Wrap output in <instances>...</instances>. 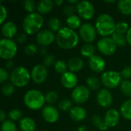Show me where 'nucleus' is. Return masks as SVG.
<instances>
[{"label":"nucleus","instance_id":"obj_35","mask_svg":"<svg viewBox=\"0 0 131 131\" xmlns=\"http://www.w3.org/2000/svg\"><path fill=\"white\" fill-rule=\"evenodd\" d=\"M15 86L12 83H5L2 87V93L5 97H10L14 94Z\"/></svg>","mask_w":131,"mask_h":131},{"label":"nucleus","instance_id":"obj_38","mask_svg":"<svg viewBox=\"0 0 131 131\" xmlns=\"http://www.w3.org/2000/svg\"><path fill=\"white\" fill-rule=\"evenodd\" d=\"M58 98V95L56 91H48L47 94H45V101L46 103L49 104H54Z\"/></svg>","mask_w":131,"mask_h":131},{"label":"nucleus","instance_id":"obj_43","mask_svg":"<svg viewBox=\"0 0 131 131\" xmlns=\"http://www.w3.org/2000/svg\"><path fill=\"white\" fill-rule=\"evenodd\" d=\"M54 60H55V58L53 54H47L45 58H44V60H43V65L45 67V68H48V67H50L51 66L54 62ZM55 63V62H54Z\"/></svg>","mask_w":131,"mask_h":131},{"label":"nucleus","instance_id":"obj_45","mask_svg":"<svg viewBox=\"0 0 131 131\" xmlns=\"http://www.w3.org/2000/svg\"><path fill=\"white\" fill-rule=\"evenodd\" d=\"M7 15H8V12L6 8L4 5H0V24L1 25H3L5 23Z\"/></svg>","mask_w":131,"mask_h":131},{"label":"nucleus","instance_id":"obj_37","mask_svg":"<svg viewBox=\"0 0 131 131\" xmlns=\"http://www.w3.org/2000/svg\"><path fill=\"white\" fill-rule=\"evenodd\" d=\"M129 25L126 21H120L118 23H117L116 25V31L115 32L122 34V35H125L127 33L128 30H129Z\"/></svg>","mask_w":131,"mask_h":131},{"label":"nucleus","instance_id":"obj_31","mask_svg":"<svg viewBox=\"0 0 131 131\" xmlns=\"http://www.w3.org/2000/svg\"><path fill=\"white\" fill-rule=\"evenodd\" d=\"M68 64L67 63L63 61V60H58L54 64V71L58 73V74H61V75L63 74H64L65 72H67V69H68Z\"/></svg>","mask_w":131,"mask_h":131},{"label":"nucleus","instance_id":"obj_32","mask_svg":"<svg viewBox=\"0 0 131 131\" xmlns=\"http://www.w3.org/2000/svg\"><path fill=\"white\" fill-rule=\"evenodd\" d=\"M112 39L114 40V41L115 42V44L117 45V46H124L126 45L127 42V38H126V35L117 33V32H114L112 35Z\"/></svg>","mask_w":131,"mask_h":131},{"label":"nucleus","instance_id":"obj_46","mask_svg":"<svg viewBox=\"0 0 131 131\" xmlns=\"http://www.w3.org/2000/svg\"><path fill=\"white\" fill-rule=\"evenodd\" d=\"M8 78H10L8 72L6 71V69L2 68L0 69V83L4 84L5 82H6Z\"/></svg>","mask_w":131,"mask_h":131},{"label":"nucleus","instance_id":"obj_53","mask_svg":"<svg viewBox=\"0 0 131 131\" xmlns=\"http://www.w3.org/2000/svg\"><path fill=\"white\" fill-rule=\"evenodd\" d=\"M54 4L57 5L58 6H60V5H61L63 4V1L62 0H56L54 2Z\"/></svg>","mask_w":131,"mask_h":131},{"label":"nucleus","instance_id":"obj_51","mask_svg":"<svg viewBox=\"0 0 131 131\" xmlns=\"http://www.w3.org/2000/svg\"><path fill=\"white\" fill-rule=\"evenodd\" d=\"M5 67L6 68H11L13 67V62L12 61H8L5 64Z\"/></svg>","mask_w":131,"mask_h":131},{"label":"nucleus","instance_id":"obj_42","mask_svg":"<svg viewBox=\"0 0 131 131\" xmlns=\"http://www.w3.org/2000/svg\"><path fill=\"white\" fill-rule=\"evenodd\" d=\"M75 12H77V9H76V6L73 5H67L64 6V9H63V12L64 15H68V17L69 16H71V15H74Z\"/></svg>","mask_w":131,"mask_h":131},{"label":"nucleus","instance_id":"obj_8","mask_svg":"<svg viewBox=\"0 0 131 131\" xmlns=\"http://www.w3.org/2000/svg\"><path fill=\"white\" fill-rule=\"evenodd\" d=\"M97 47L98 51L104 55L111 56L117 50V45L111 37H104L101 38L97 44Z\"/></svg>","mask_w":131,"mask_h":131},{"label":"nucleus","instance_id":"obj_25","mask_svg":"<svg viewBox=\"0 0 131 131\" xmlns=\"http://www.w3.org/2000/svg\"><path fill=\"white\" fill-rule=\"evenodd\" d=\"M66 23L68 25V27L69 28H71L73 30L80 28L81 25V20L79 16L74 15L71 16H69L66 18Z\"/></svg>","mask_w":131,"mask_h":131},{"label":"nucleus","instance_id":"obj_52","mask_svg":"<svg viewBox=\"0 0 131 131\" xmlns=\"http://www.w3.org/2000/svg\"><path fill=\"white\" fill-rule=\"evenodd\" d=\"M77 131H87V127L85 126H80L78 127Z\"/></svg>","mask_w":131,"mask_h":131},{"label":"nucleus","instance_id":"obj_2","mask_svg":"<svg viewBox=\"0 0 131 131\" xmlns=\"http://www.w3.org/2000/svg\"><path fill=\"white\" fill-rule=\"evenodd\" d=\"M116 25L114 18L110 15L101 14L96 19L95 28L97 32L103 38L109 37L115 32Z\"/></svg>","mask_w":131,"mask_h":131},{"label":"nucleus","instance_id":"obj_49","mask_svg":"<svg viewBox=\"0 0 131 131\" xmlns=\"http://www.w3.org/2000/svg\"><path fill=\"white\" fill-rule=\"evenodd\" d=\"M0 121L2 123L5 122L6 121V114L5 113L4 111H1V112H0Z\"/></svg>","mask_w":131,"mask_h":131},{"label":"nucleus","instance_id":"obj_34","mask_svg":"<svg viewBox=\"0 0 131 131\" xmlns=\"http://www.w3.org/2000/svg\"><path fill=\"white\" fill-rule=\"evenodd\" d=\"M72 107V102L70 99L64 98L58 103V108L60 109V111L63 112H66L68 111H70Z\"/></svg>","mask_w":131,"mask_h":131},{"label":"nucleus","instance_id":"obj_14","mask_svg":"<svg viewBox=\"0 0 131 131\" xmlns=\"http://www.w3.org/2000/svg\"><path fill=\"white\" fill-rule=\"evenodd\" d=\"M41 115L43 119L49 124H54L59 119V111L55 107L51 105L44 107L41 111Z\"/></svg>","mask_w":131,"mask_h":131},{"label":"nucleus","instance_id":"obj_47","mask_svg":"<svg viewBox=\"0 0 131 131\" xmlns=\"http://www.w3.org/2000/svg\"><path fill=\"white\" fill-rule=\"evenodd\" d=\"M27 40V35L25 33H20L16 37V41L18 44H24Z\"/></svg>","mask_w":131,"mask_h":131},{"label":"nucleus","instance_id":"obj_27","mask_svg":"<svg viewBox=\"0 0 131 131\" xmlns=\"http://www.w3.org/2000/svg\"><path fill=\"white\" fill-rule=\"evenodd\" d=\"M48 26L49 30L53 32H58L61 28V21L57 17H52L48 21Z\"/></svg>","mask_w":131,"mask_h":131},{"label":"nucleus","instance_id":"obj_4","mask_svg":"<svg viewBox=\"0 0 131 131\" xmlns=\"http://www.w3.org/2000/svg\"><path fill=\"white\" fill-rule=\"evenodd\" d=\"M45 102V95H44L41 91L36 89L29 90L24 95V103L25 106L33 111L42 108Z\"/></svg>","mask_w":131,"mask_h":131},{"label":"nucleus","instance_id":"obj_23","mask_svg":"<svg viewBox=\"0 0 131 131\" xmlns=\"http://www.w3.org/2000/svg\"><path fill=\"white\" fill-rule=\"evenodd\" d=\"M68 67L71 72H78L84 67V61L81 58L78 57L71 58L68 62Z\"/></svg>","mask_w":131,"mask_h":131},{"label":"nucleus","instance_id":"obj_13","mask_svg":"<svg viewBox=\"0 0 131 131\" xmlns=\"http://www.w3.org/2000/svg\"><path fill=\"white\" fill-rule=\"evenodd\" d=\"M56 39V36L54 32L49 29H43L41 30L36 35L37 43L42 47H46L51 45L54 40Z\"/></svg>","mask_w":131,"mask_h":131},{"label":"nucleus","instance_id":"obj_36","mask_svg":"<svg viewBox=\"0 0 131 131\" xmlns=\"http://www.w3.org/2000/svg\"><path fill=\"white\" fill-rule=\"evenodd\" d=\"M1 131H18V128L13 121L11 120H6L2 124Z\"/></svg>","mask_w":131,"mask_h":131},{"label":"nucleus","instance_id":"obj_17","mask_svg":"<svg viewBox=\"0 0 131 131\" xmlns=\"http://www.w3.org/2000/svg\"><path fill=\"white\" fill-rule=\"evenodd\" d=\"M88 65L93 71L101 73L104 71L106 64L103 58L98 55H94L89 58Z\"/></svg>","mask_w":131,"mask_h":131},{"label":"nucleus","instance_id":"obj_20","mask_svg":"<svg viewBox=\"0 0 131 131\" xmlns=\"http://www.w3.org/2000/svg\"><path fill=\"white\" fill-rule=\"evenodd\" d=\"M69 115L71 120L77 122H80L86 118L87 112L84 107L81 106H74L69 111Z\"/></svg>","mask_w":131,"mask_h":131},{"label":"nucleus","instance_id":"obj_41","mask_svg":"<svg viewBox=\"0 0 131 131\" xmlns=\"http://www.w3.org/2000/svg\"><path fill=\"white\" fill-rule=\"evenodd\" d=\"M8 117L12 121H16L21 119L22 113L19 109H13L9 111Z\"/></svg>","mask_w":131,"mask_h":131},{"label":"nucleus","instance_id":"obj_40","mask_svg":"<svg viewBox=\"0 0 131 131\" xmlns=\"http://www.w3.org/2000/svg\"><path fill=\"white\" fill-rule=\"evenodd\" d=\"M37 51H38V47L34 43L28 44L24 48V53L28 56H31V55L35 54L37 53Z\"/></svg>","mask_w":131,"mask_h":131},{"label":"nucleus","instance_id":"obj_6","mask_svg":"<svg viewBox=\"0 0 131 131\" xmlns=\"http://www.w3.org/2000/svg\"><path fill=\"white\" fill-rule=\"evenodd\" d=\"M17 44L12 39L2 38L0 41V57L2 59L10 61L17 54Z\"/></svg>","mask_w":131,"mask_h":131},{"label":"nucleus","instance_id":"obj_30","mask_svg":"<svg viewBox=\"0 0 131 131\" xmlns=\"http://www.w3.org/2000/svg\"><path fill=\"white\" fill-rule=\"evenodd\" d=\"M86 83L88 87L94 91H97L101 88V81L97 77L95 76H90L87 78Z\"/></svg>","mask_w":131,"mask_h":131},{"label":"nucleus","instance_id":"obj_56","mask_svg":"<svg viewBox=\"0 0 131 131\" xmlns=\"http://www.w3.org/2000/svg\"><path fill=\"white\" fill-rule=\"evenodd\" d=\"M38 131H42V130H38Z\"/></svg>","mask_w":131,"mask_h":131},{"label":"nucleus","instance_id":"obj_10","mask_svg":"<svg viewBox=\"0 0 131 131\" xmlns=\"http://www.w3.org/2000/svg\"><path fill=\"white\" fill-rule=\"evenodd\" d=\"M79 36L85 43L93 42L97 37V30L95 26H93L91 23H84L79 28Z\"/></svg>","mask_w":131,"mask_h":131},{"label":"nucleus","instance_id":"obj_39","mask_svg":"<svg viewBox=\"0 0 131 131\" xmlns=\"http://www.w3.org/2000/svg\"><path fill=\"white\" fill-rule=\"evenodd\" d=\"M23 7L25 10L28 12V14L35 12V10L36 9V5L35 2L32 0H25L23 2Z\"/></svg>","mask_w":131,"mask_h":131},{"label":"nucleus","instance_id":"obj_5","mask_svg":"<svg viewBox=\"0 0 131 131\" xmlns=\"http://www.w3.org/2000/svg\"><path fill=\"white\" fill-rule=\"evenodd\" d=\"M31 78V77L30 72L23 66L15 68L10 74L11 83L15 87L18 88H24L28 85Z\"/></svg>","mask_w":131,"mask_h":131},{"label":"nucleus","instance_id":"obj_7","mask_svg":"<svg viewBox=\"0 0 131 131\" xmlns=\"http://www.w3.org/2000/svg\"><path fill=\"white\" fill-rule=\"evenodd\" d=\"M101 81L105 88L108 89H114L121 85L122 82V77L121 73L117 71H104L101 74Z\"/></svg>","mask_w":131,"mask_h":131},{"label":"nucleus","instance_id":"obj_44","mask_svg":"<svg viewBox=\"0 0 131 131\" xmlns=\"http://www.w3.org/2000/svg\"><path fill=\"white\" fill-rule=\"evenodd\" d=\"M122 78L124 80H129L131 78V67L130 66H126L121 72Z\"/></svg>","mask_w":131,"mask_h":131},{"label":"nucleus","instance_id":"obj_16","mask_svg":"<svg viewBox=\"0 0 131 131\" xmlns=\"http://www.w3.org/2000/svg\"><path fill=\"white\" fill-rule=\"evenodd\" d=\"M61 83L62 86L67 89H74L77 87L78 77L74 72L67 71L61 75Z\"/></svg>","mask_w":131,"mask_h":131},{"label":"nucleus","instance_id":"obj_15","mask_svg":"<svg viewBox=\"0 0 131 131\" xmlns=\"http://www.w3.org/2000/svg\"><path fill=\"white\" fill-rule=\"evenodd\" d=\"M97 101L101 107L107 108L111 105L113 101L112 94L107 89H101L97 94Z\"/></svg>","mask_w":131,"mask_h":131},{"label":"nucleus","instance_id":"obj_21","mask_svg":"<svg viewBox=\"0 0 131 131\" xmlns=\"http://www.w3.org/2000/svg\"><path fill=\"white\" fill-rule=\"evenodd\" d=\"M19 127L21 131H35L36 124L32 118L29 117H25L20 120Z\"/></svg>","mask_w":131,"mask_h":131},{"label":"nucleus","instance_id":"obj_11","mask_svg":"<svg viewBox=\"0 0 131 131\" xmlns=\"http://www.w3.org/2000/svg\"><path fill=\"white\" fill-rule=\"evenodd\" d=\"M90 91L88 87L78 85L74 88L71 92V98L77 104H84L88 101L90 97Z\"/></svg>","mask_w":131,"mask_h":131},{"label":"nucleus","instance_id":"obj_33","mask_svg":"<svg viewBox=\"0 0 131 131\" xmlns=\"http://www.w3.org/2000/svg\"><path fill=\"white\" fill-rule=\"evenodd\" d=\"M120 88L123 94L127 97H131V81L130 80L122 81Z\"/></svg>","mask_w":131,"mask_h":131},{"label":"nucleus","instance_id":"obj_26","mask_svg":"<svg viewBox=\"0 0 131 131\" xmlns=\"http://www.w3.org/2000/svg\"><path fill=\"white\" fill-rule=\"evenodd\" d=\"M95 46L91 43H85L81 48V54L85 58H91L92 56L95 55Z\"/></svg>","mask_w":131,"mask_h":131},{"label":"nucleus","instance_id":"obj_24","mask_svg":"<svg viewBox=\"0 0 131 131\" xmlns=\"http://www.w3.org/2000/svg\"><path fill=\"white\" fill-rule=\"evenodd\" d=\"M117 8L123 15H131V0H120L117 2Z\"/></svg>","mask_w":131,"mask_h":131},{"label":"nucleus","instance_id":"obj_3","mask_svg":"<svg viewBox=\"0 0 131 131\" xmlns=\"http://www.w3.org/2000/svg\"><path fill=\"white\" fill-rule=\"evenodd\" d=\"M44 24V19L38 12L28 14L23 20L22 28L26 35H34L41 31Z\"/></svg>","mask_w":131,"mask_h":131},{"label":"nucleus","instance_id":"obj_12","mask_svg":"<svg viewBox=\"0 0 131 131\" xmlns=\"http://www.w3.org/2000/svg\"><path fill=\"white\" fill-rule=\"evenodd\" d=\"M31 77L35 84L44 83L48 78V70L43 64H36L31 71Z\"/></svg>","mask_w":131,"mask_h":131},{"label":"nucleus","instance_id":"obj_29","mask_svg":"<svg viewBox=\"0 0 131 131\" xmlns=\"http://www.w3.org/2000/svg\"><path fill=\"white\" fill-rule=\"evenodd\" d=\"M91 121L93 123V124L97 127L100 130L105 131L107 130L108 127L106 125V124L104 123V121L102 120V118L99 116V115H93L91 117Z\"/></svg>","mask_w":131,"mask_h":131},{"label":"nucleus","instance_id":"obj_9","mask_svg":"<svg viewBox=\"0 0 131 131\" xmlns=\"http://www.w3.org/2000/svg\"><path fill=\"white\" fill-rule=\"evenodd\" d=\"M76 9L80 18L85 20L91 19L94 17L95 12V9L93 4L89 1L79 2L76 5Z\"/></svg>","mask_w":131,"mask_h":131},{"label":"nucleus","instance_id":"obj_48","mask_svg":"<svg viewBox=\"0 0 131 131\" xmlns=\"http://www.w3.org/2000/svg\"><path fill=\"white\" fill-rule=\"evenodd\" d=\"M126 38H127V42L131 46V27L129 28L127 33L126 34Z\"/></svg>","mask_w":131,"mask_h":131},{"label":"nucleus","instance_id":"obj_19","mask_svg":"<svg viewBox=\"0 0 131 131\" xmlns=\"http://www.w3.org/2000/svg\"><path fill=\"white\" fill-rule=\"evenodd\" d=\"M17 26L12 21H6L2 25V33L5 38L12 39L17 34Z\"/></svg>","mask_w":131,"mask_h":131},{"label":"nucleus","instance_id":"obj_18","mask_svg":"<svg viewBox=\"0 0 131 131\" xmlns=\"http://www.w3.org/2000/svg\"><path fill=\"white\" fill-rule=\"evenodd\" d=\"M120 121V113L116 109H109L104 116V121L108 127H114L117 125Z\"/></svg>","mask_w":131,"mask_h":131},{"label":"nucleus","instance_id":"obj_55","mask_svg":"<svg viewBox=\"0 0 131 131\" xmlns=\"http://www.w3.org/2000/svg\"><path fill=\"white\" fill-rule=\"evenodd\" d=\"M116 1L114 0H112V1H105V2H107V3H114Z\"/></svg>","mask_w":131,"mask_h":131},{"label":"nucleus","instance_id":"obj_22","mask_svg":"<svg viewBox=\"0 0 131 131\" xmlns=\"http://www.w3.org/2000/svg\"><path fill=\"white\" fill-rule=\"evenodd\" d=\"M54 5V2L51 0H41L37 5V10L39 14L44 15L50 12Z\"/></svg>","mask_w":131,"mask_h":131},{"label":"nucleus","instance_id":"obj_50","mask_svg":"<svg viewBox=\"0 0 131 131\" xmlns=\"http://www.w3.org/2000/svg\"><path fill=\"white\" fill-rule=\"evenodd\" d=\"M40 53H41V55H43V56H46L47 55V49L45 48V47H42L41 49H40Z\"/></svg>","mask_w":131,"mask_h":131},{"label":"nucleus","instance_id":"obj_1","mask_svg":"<svg viewBox=\"0 0 131 131\" xmlns=\"http://www.w3.org/2000/svg\"><path fill=\"white\" fill-rule=\"evenodd\" d=\"M56 42L59 48L64 50H70L78 45L79 35L73 29L68 27H62L56 35Z\"/></svg>","mask_w":131,"mask_h":131},{"label":"nucleus","instance_id":"obj_54","mask_svg":"<svg viewBox=\"0 0 131 131\" xmlns=\"http://www.w3.org/2000/svg\"><path fill=\"white\" fill-rule=\"evenodd\" d=\"M68 2L71 5V4H78L79 2H78V0H69Z\"/></svg>","mask_w":131,"mask_h":131},{"label":"nucleus","instance_id":"obj_28","mask_svg":"<svg viewBox=\"0 0 131 131\" xmlns=\"http://www.w3.org/2000/svg\"><path fill=\"white\" fill-rule=\"evenodd\" d=\"M121 113L125 119L131 121V98L127 100L122 104L121 107Z\"/></svg>","mask_w":131,"mask_h":131}]
</instances>
